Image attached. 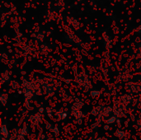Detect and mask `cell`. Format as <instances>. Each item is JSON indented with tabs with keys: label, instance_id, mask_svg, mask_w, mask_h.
Here are the masks:
<instances>
[{
	"label": "cell",
	"instance_id": "277c9868",
	"mask_svg": "<svg viewBox=\"0 0 141 140\" xmlns=\"http://www.w3.org/2000/svg\"><path fill=\"white\" fill-rule=\"evenodd\" d=\"M5 6H6V7H9V4H8V3H5Z\"/></svg>",
	"mask_w": 141,
	"mask_h": 140
},
{
	"label": "cell",
	"instance_id": "6da1fadb",
	"mask_svg": "<svg viewBox=\"0 0 141 140\" xmlns=\"http://www.w3.org/2000/svg\"><path fill=\"white\" fill-rule=\"evenodd\" d=\"M57 4H58V6L60 7V8H61V7H64L65 3H64V0H59Z\"/></svg>",
	"mask_w": 141,
	"mask_h": 140
},
{
	"label": "cell",
	"instance_id": "7a4b0ae2",
	"mask_svg": "<svg viewBox=\"0 0 141 140\" xmlns=\"http://www.w3.org/2000/svg\"><path fill=\"white\" fill-rule=\"evenodd\" d=\"M8 13H3V14H2V18H1L2 21H3L4 20H6L7 18H8Z\"/></svg>",
	"mask_w": 141,
	"mask_h": 140
},
{
	"label": "cell",
	"instance_id": "3957f363",
	"mask_svg": "<svg viewBox=\"0 0 141 140\" xmlns=\"http://www.w3.org/2000/svg\"><path fill=\"white\" fill-rule=\"evenodd\" d=\"M94 4H95V3H94L93 0H90V6H94Z\"/></svg>",
	"mask_w": 141,
	"mask_h": 140
}]
</instances>
